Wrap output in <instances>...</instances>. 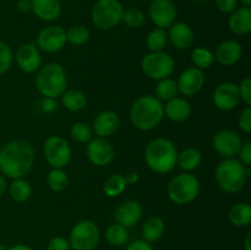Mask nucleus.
Returning a JSON list of instances; mask_svg holds the SVG:
<instances>
[{
	"label": "nucleus",
	"instance_id": "b1692460",
	"mask_svg": "<svg viewBox=\"0 0 251 250\" xmlns=\"http://www.w3.org/2000/svg\"><path fill=\"white\" fill-rule=\"evenodd\" d=\"M32 11L43 21H54L60 16V0H32Z\"/></svg>",
	"mask_w": 251,
	"mask_h": 250
},
{
	"label": "nucleus",
	"instance_id": "2f4dec72",
	"mask_svg": "<svg viewBox=\"0 0 251 250\" xmlns=\"http://www.w3.org/2000/svg\"><path fill=\"white\" fill-rule=\"evenodd\" d=\"M191 61L195 65V68L203 70V69H210L215 61V55L212 51L208 50L207 48L198 47L191 53Z\"/></svg>",
	"mask_w": 251,
	"mask_h": 250
},
{
	"label": "nucleus",
	"instance_id": "c9c22d12",
	"mask_svg": "<svg viewBox=\"0 0 251 250\" xmlns=\"http://www.w3.org/2000/svg\"><path fill=\"white\" fill-rule=\"evenodd\" d=\"M90 39V31L85 26H73L66 31V41L74 46H82Z\"/></svg>",
	"mask_w": 251,
	"mask_h": 250
},
{
	"label": "nucleus",
	"instance_id": "1a4fd4ad",
	"mask_svg": "<svg viewBox=\"0 0 251 250\" xmlns=\"http://www.w3.org/2000/svg\"><path fill=\"white\" fill-rule=\"evenodd\" d=\"M174 60L168 53L151 51L144 58L141 64L142 71L152 80H163L169 77L174 71Z\"/></svg>",
	"mask_w": 251,
	"mask_h": 250
},
{
	"label": "nucleus",
	"instance_id": "7ed1b4c3",
	"mask_svg": "<svg viewBox=\"0 0 251 250\" xmlns=\"http://www.w3.org/2000/svg\"><path fill=\"white\" fill-rule=\"evenodd\" d=\"M178 151L171 140L166 137H157L152 140L145 151V161L156 173H168L173 171L176 164Z\"/></svg>",
	"mask_w": 251,
	"mask_h": 250
},
{
	"label": "nucleus",
	"instance_id": "f3484780",
	"mask_svg": "<svg viewBox=\"0 0 251 250\" xmlns=\"http://www.w3.org/2000/svg\"><path fill=\"white\" fill-rule=\"evenodd\" d=\"M16 63L24 73L33 74L42 66L38 47L34 43H25L16 51Z\"/></svg>",
	"mask_w": 251,
	"mask_h": 250
},
{
	"label": "nucleus",
	"instance_id": "4468645a",
	"mask_svg": "<svg viewBox=\"0 0 251 250\" xmlns=\"http://www.w3.org/2000/svg\"><path fill=\"white\" fill-rule=\"evenodd\" d=\"M66 42V31L60 26L46 27L37 37V46L48 53L61 50L65 47Z\"/></svg>",
	"mask_w": 251,
	"mask_h": 250
},
{
	"label": "nucleus",
	"instance_id": "bb28decb",
	"mask_svg": "<svg viewBox=\"0 0 251 250\" xmlns=\"http://www.w3.org/2000/svg\"><path fill=\"white\" fill-rule=\"evenodd\" d=\"M201 161H202V156H201L200 151L196 149L184 150L176 157V164L185 172L195 171L201 164Z\"/></svg>",
	"mask_w": 251,
	"mask_h": 250
},
{
	"label": "nucleus",
	"instance_id": "423d86ee",
	"mask_svg": "<svg viewBox=\"0 0 251 250\" xmlns=\"http://www.w3.org/2000/svg\"><path fill=\"white\" fill-rule=\"evenodd\" d=\"M200 193V181L189 172L178 174L168 185V196L176 205H186L195 200Z\"/></svg>",
	"mask_w": 251,
	"mask_h": 250
},
{
	"label": "nucleus",
	"instance_id": "49530a36",
	"mask_svg": "<svg viewBox=\"0 0 251 250\" xmlns=\"http://www.w3.org/2000/svg\"><path fill=\"white\" fill-rule=\"evenodd\" d=\"M42 108H43V110H46V112L48 113L53 112L56 108V103L55 100H54V98H46V100L42 102Z\"/></svg>",
	"mask_w": 251,
	"mask_h": 250
},
{
	"label": "nucleus",
	"instance_id": "09e8293b",
	"mask_svg": "<svg viewBox=\"0 0 251 250\" xmlns=\"http://www.w3.org/2000/svg\"><path fill=\"white\" fill-rule=\"evenodd\" d=\"M139 179H140V176L136 172H131V173H129L125 175V180H126L127 184H136L137 181H139Z\"/></svg>",
	"mask_w": 251,
	"mask_h": 250
},
{
	"label": "nucleus",
	"instance_id": "473e14b6",
	"mask_svg": "<svg viewBox=\"0 0 251 250\" xmlns=\"http://www.w3.org/2000/svg\"><path fill=\"white\" fill-rule=\"evenodd\" d=\"M178 95V86L176 81L167 77L163 80H159L156 87V96L159 100H167L168 102L172 98L176 97Z\"/></svg>",
	"mask_w": 251,
	"mask_h": 250
},
{
	"label": "nucleus",
	"instance_id": "c85d7f7f",
	"mask_svg": "<svg viewBox=\"0 0 251 250\" xmlns=\"http://www.w3.org/2000/svg\"><path fill=\"white\" fill-rule=\"evenodd\" d=\"M9 194L15 202H26L32 195V186L25 179H14V181L9 186Z\"/></svg>",
	"mask_w": 251,
	"mask_h": 250
},
{
	"label": "nucleus",
	"instance_id": "3c124183",
	"mask_svg": "<svg viewBox=\"0 0 251 250\" xmlns=\"http://www.w3.org/2000/svg\"><path fill=\"white\" fill-rule=\"evenodd\" d=\"M6 250H32V249L28 247V245H26V244H16V245H14V247L9 248V249H6Z\"/></svg>",
	"mask_w": 251,
	"mask_h": 250
},
{
	"label": "nucleus",
	"instance_id": "ddd939ff",
	"mask_svg": "<svg viewBox=\"0 0 251 250\" xmlns=\"http://www.w3.org/2000/svg\"><path fill=\"white\" fill-rule=\"evenodd\" d=\"M150 17L158 28H167L176 19V7L172 0H153L150 5Z\"/></svg>",
	"mask_w": 251,
	"mask_h": 250
},
{
	"label": "nucleus",
	"instance_id": "5fc2aeb1",
	"mask_svg": "<svg viewBox=\"0 0 251 250\" xmlns=\"http://www.w3.org/2000/svg\"><path fill=\"white\" fill-rule=\"evenodd\" d=\"M195 1H198V2H206V1H208V0H195Z\"/></svg>",
	"mask_w": 251,
	"mask_h": 250
},
{
	"label": "nucleus",
	"instance_id": "603ef678",
	"mask_svg": "<svg viewBox=\"0 0 251 250\" xmlns=\"http://www.w3.org/2000/svg\"><path fill=\"white\" fill-rule=\"evenodd\" d=\"M250 240H251V234L250 233H248V235L245 237V240H244V250H251Z\"/></svg>",
	"mask_w": 251,
	"mask_h": 250
},
{
	"label": "nucleus",
	"instance_id": "a878e982",
	"mask_svg": "<svg viewBox=\"0 0 251 250\" xmlns=\"http://www.w3.org/2000/svg\"><path fill=\"white\" fill-rule=\"evenodd\" d=\"M230 223L235 227H248L251 222V207L249 203H235L228 212Z\"/></svg>",
	"mask_w": 251,
	"mask_h": 250
},
{
	"label": "nucleus",
	"instance_id": "ea45409f",
	"mask_svg": "<svg viewBox=\"0 0 251 250\" xmlns=\"http://www.w3.org/2000/svg\"><path fill=\"white\" fill-rule=\"evenodd\" d=\"M238 88H239L240 98H242L243 102L250 107L251 105V78L245 77L244 80L240 82V85H238Z\"/></svg>",
	"mask_w": 251,
	"mask_h": 250
},
{
	"label": "nucleus",
	"instance_id": "c756f323",
	"mask_svg": "<svg viewBox=\"0 0 251 250\" xmlns=\"http://www.w3.org/2000/svg\"><path fill=\"white\" fill-rule=\"evenodd\" d=\"M105 239L113 247H122L129 239L127 228L123 227L119 223L110 225L105 230Z\"/></svg>",
	"mask_w": 251,
	"mask_h": 250
},
{
	"label": "nucleus",
	"instance_id": "f704fd0d",
	"mask_svg": "<svg viewBox=\"0 0 251 250\" xmlns=\"http://www.w3.org/2000/svg\"><path fill=\"white\" fill-rule=\"evenodd\" d=\"M68 175L61 168H53L47 176V184H48L49 189L56 191V193L63 191L68 186Z\"/></svg>",
	"mask_w": 251,
	"mask_h": 250
},
{
	"label": "nucleus",
	"instance_id": "f8f14e48",
	"mask_svg": "<svg viewBox=\"0 0 251 250\" xmlns=\"http://www.w3.org/2000/svg\"><path fill=\"white\" fill-rule=\"evenodd\" d=\"M212 145L216 151L226 158H234L243 146L239 135L232 130H221L213 136Z\"/></svg>",
	"mask_w": 251,
	"mask_h": 250
},
{
	"label": "nucleus",
	"instance_id": "6e6552de",
	"mask_svg": "<svg viewBox=\"0 0 251 250\" xmlns=\"http://www.w3.org/2000/svg\"><path fill=\"white\" fill-rule=\"evenodd\" d=\"M100 239V228L90 220L75 223L70 232V247L74 250H93Z\"/></svg>",
	"mask_w": 251,
	"mask_h": 250
},
{
	"label": "nucleus",
	"instance_id": "79ce46f5",
	"mask_svg": "<svg viewBox=\"0 0 251 250\" xmlns=\"http://www.w3.org/2000/svg\"><path fill=\"white\" fill-rule=\"evenodd\" d=\"M70 243L63 237H54L49 240L47 250H70Z\"/></svg>",
	"mask_w": 251,
	"mask_h": 250
},
{
	"label": "nucleus",
	"instance_id": "4be33fe9",
	"mask_svg": "<svg viewBox=\"0 0 251 250\" xmlns=\"http://www.w3.org/2000/svg\"><path fill=\"white\" fill-rule=\"evenodd\" d=\"M229 29L235 34L244 36L251 31V9L250 7H237L229 14L228 19Z\"/></svg>",
	"mask_w": 251,
	"mask_h": 250
},
{
	"label": "nucleus",
	"instance_id": "a211bd4d",
	"mask_svg": "<svg viewBox=\"0 0 251 250\" xmlns=\"http://www.w3.org/2000/svg\"><path fill=\"white\" fill-rule=\"evenodd\" d=\"M142 207L137 201L126 200L120 203L114 212V217L117 223L125 228L132 227L137 225L141 220Z\"/></svg>",
	"mask_w": 251,
	"mask_h": 250
},
{
	"label": "nucleus",
	"instance_id": "2eb2a0df",
	"mask_svg": "<svg viewBox=\"0 0 251 250\" xmlns=\"http://www.w3.org/2000/svg\"><path fill=\"white\" fill-rule=\"evenodd\" d=\"M240 100L242 98H240L239 88L234 82L221 83L213 93V103L218 109L223 112L235 109L239 105Z\"/></svg>",
	"mask_w": 251,
	"mask_h": 250
},
{
	"label": "nucleus",
	"instance_id": "dca6fc26",
	"mask_svg": "<svg viewBox=\"0 0 251 250\" xmlns=\"http://www.w3.org/2000/svg\"><path fill=\"white\" fill-rule=\"evenodd\" d=\"M203 85H205V74L195 66L183 71L176 81L178 92L184 96H188V97L198 95L202 90Z\"/></svg>",
	"mask_w": 251,
	"mask_h": 250
},
{
	"label": "nucleus",
	"instance_id": "393cba45",
	"mask_svg": "<svg viewBox=\"0 0 251 250\" xmlns=\"http://www.w3.org/2000/svg\"><path fill=\"white\" fill-rule=\"evenodd\" d=\"M166 225H164L163 220L158 216H151L147 218L142 227V235H144V240L149 243L157 242L161 239L163 235Z\"/></svg>",
	"mask_w": 251,
	"mask_h": 250
},
{
	"label": "nucleus",
	"instance_id": "9d476101",
	"mask_svg": "<svg viewBox=\"0 0 251 250\" xmlns=\"http://www.w3.org/2000/svg\"><path fill=\"white\" fill-rule=\"evenodd\" d=\"M44 158L47 163L53 168L66 167L71 161V149L68 141L61 136H49L43 146Z\"/></svg>",
	"mask_w": 251,
	"mask_h": 250
},
{
	"label": "nucleus",
	"instance_id": "864d4df0",
	"mask_svg": "<svg viewBox=\"0 0 251 250\" xmlns=\"http://www.w3.org/2000/svg\"><path fill=\"white\" fill-rule=\"evenodd\" d=\"M238 2H240V4H242L244 7L251 6V0H238Z\"/></svg>",
	"mask_w": 251,
	"mask_h": 250
},
{
	"label": "nucleus",
	"instance_id": "de8ad7c7",
	"mask_svg": "<svg viewBox=\"0 0 251 250\" xmlns=\"http://www.w3.org/2000/svg\"><path fill=\"white\" fill-rule=\"evenodd\" d=\"M17 9L21 12L32 11V0H19V2H17Z\"/></svg>",
	"mask_w": 251,
	"mask_h": 250
},
{
	"label": "nucleus",
	"instance_id": "8fccbe9b",
	"mask_svg": "<svg viewBox=\"0 0 251 250\" xmlns=\"http://www.w3.org/2000/svg\"><path fill=\"white\" fill-rule=\"evenodd\" d=\"M6 191V181H5L4 176L0 175V198L5 194Z\"/></svg>",
	"mask_w": 251,
	"mask_h": 250
},
{
	"label": "nucleus",
	"instance_id": "412c9836",
	"mask_svg": "<svg viewBox=\"0 0 251 250\" xmlns=\"http://www.w3.org/2000/svg\"><path fill=\"white\" fill-rule=\"evenodd\" d=\"M243 49L239 42L225 41L216 49L215 58L223 66H232L239 61L242 58Z\"/></svg>",
	"mask_w": 251,
	"mask_h": 250
},
{
	"label": "nucleus",
	"instance_id": "37998d69",
	"mask_svg": "<svg viewBox=\"0 0 251 250\" xmlns=\"http://www.w3.org/2000/svg\"><path fill=\"white\" fill-rule=\"evenodd\" d=\"M218 10L225 14H230L238 7V0H215Z\"/></svg>",
	"mask_w": 251,
	"mask_h": 250
},
{
	"label": "nucleus",
	"instance_id": "cd10ccee",
	"mask_svg": "<svg viewBox=\"0 0 251 250\" xmlns=\"http://www.w3.org/2000/svg\"><path fill=\"white\" fill-rule=\"evenodd\" d=\"M64 107L70 112H78L83 109L87 103L85 93L80 90H68L60 96Z\"/></svg>",
	"mask_w": 251,
	"mask_h": 250
},
{
	"label": "nucleus",
	"instance_id": "aec40b11",
	"mask_svg": "<svg viewBox=\"0 0 251 250\" xmlns=\"http://www.w3.org/2000/svg\"><path fill=\"white\" fill-rule=\"evenodd\" d=\"M168 38L176 48L188 49L194 43V32L185 22H176L169 27Z\"/></svg>",
	"mask_w": 251,
	"mask_h": 250
},
{
	"label": "nucleus",
	"instance_id": "a19ab883",
	"mask_svg": "<svg viewBox=\"0 0 251 250\" xmlns=\"http://www.w3.org/2000/svg\"><path fill=\"white\" fill-rule=\"evenodd\" d=\"M238 125L244 132L249 134L251 131V108L247 107L238 118Z\"/></svg>",
	"mask_w": 251,
	"mask_h": 250
},
{
	"label": "nucleus",
	"instance_id": "0eeeda50",
	"mask_svg": "<svg viewBox=\"0 0 251 250\" xmlns=\"http://www.w3.org/2000/svg\"><path fill=\"white\" fill-rule=\"evenodd\" d=\"M124 6L119 0H98L92 9V22L100 29H110L122 22Z\"/></svg>",
	"mask_w": 251,
	"mask_h": 250
},
{
	"label": "nucleus",
	"instance_id": "39448f33",
	"mask_svg": "<svg viewBox=\"0 0 251 250\" xmlns=\"http://www.w3.org/2000/svg\"><path fill=\"white\" fill-rule=\"evenodd\" d=\"M65 70L59 63H48L41 66L36 76V87L46 98H58L66 91Z\"/></svg>",
	"mask_w": 251,
	"mask_h": 250
},
{
	"label": "nucleus",
	"instance_id": "c03bdc74",
	"mask_svg": "<svg viewBox=\"0 0 251 250\" xmlns=\"http://www.w3.org/2000/svg\"><path fill=\"white\" fill-rule=\"evenodd\" d=\"M239 157H240V162H242L245 167L251 166V142L250 141L245 142V144L243 145L242 149H240L239 151Z\"/></svg>",
	"mask_w": 251,
	"mask_h": 250
},
{
	"label": "nucleus",
	"instance_id": "e433bc0d",
	"mask_svg": "<svg viewBox=\"0 0 251 250\" xmlns=\"http://www.w3.org/2000/svg\"><path fill=\"white\" fill-rule=\"evenodd\" d=\"M71 137L80 144H88L92 140V129L86 123H75L71 126Z\"/></svg>",
	"mask_w": 251,
	"mask_h": 250
},
{
	"label": "nucleus",
	"instance_id": "6ab92c4d",
	"mask_svg": "<svg viewBox=\"0 0 251 250\" xmlns=\"http://www.w3.org/2000/svg\"><path fill=\"white\" fill-rule=\"evenodd\" d=\"M120 126V118L119 115L112 110H104L100 113L93 120L92 130L97 137H107L112 136L118 131Z\"/></svg>",
	"mask_w": 251,
	"mask_h": 250
},
{
	"label": "nucleus",
	"instance_id": "f257e3e1",
	"mask_svg": "<svg viewBox=\"0 0 251 250\" xmlns=\"http://www.w3.org/2000/svg\"><path fill=\"white\" fill-rule=\"evenodd\" d=\"M33 164L34 151L28 142L15 140L0 150V172L9 178H24Z\"/></svg>",
	"mask_w": 251,
	"mask_h": 250
},
{
	"label": "nucleus",
	"instance_id": "7c9ffc66",
	"mask_svg": "<svg viewBox=\"0 0 251 250\" xmlns=\"http://www.w3.org/2000/svg\"><path fill=\"white\" fill-rule=\"evenodd\" d=\"M126 185L127 183L125 180L124 175H122V174H113L104 183L103 190H104V194L107 196L115 198V196H119L126 189Z\"/></svg>",
	"mask_w": 251,
	"mask_h": 250
},
{
	"label": "nucleus",
	"instance_id": "20e7f679",
	"mask_svg": "<svg viewBox=\"0 0 251 250\" xmlns=\"http://www.w3.org/2000/svg\"><path fill=\"white\" fill-rule=\"evenodd\" d=\"M250 175V167H245L235 158H226L216 168V181L227 194H237L244 188Z\"/></svg>",
	"mask_w": 251,
	"mask_h": 250
},
{
	"label": "nucleus",
	"instance_id": "58836bf2",
	"mask_svg": "<svg viewBox=\"0 0 251 250\" xmlns=\"http://www.w3.org/2000/svg\"><path fill=\"white\" fill-rule=\"evenodd\" d=\"M12 64V50L5 42L0 41V75L6 73Z\"/></svg>",
	"mask_w": 251,
	"mask_h": 250
},
{
	"label": "nucleus",
	"instance_id": "4c0bfd02",
	"mask_svg": "<svg viewBox=\"0 0 251 250\" xmlns=\"http://www.w3.org/2000/svg\"><path fill=\"white\" fill-rule=\"evenodd\" d=\"M122 21H124V24L130 28H139L144 25L145 15L141 10L131 7V9L124 10Z\"/></svg>",
	"mask_w": 251,
	"mask_h": 250
},
{
	"label": "nucleus",
	"instance_id": "5701e85b",
	"mask_svg": "<svg viewBox=\"0 0 251 250\" xmlns=\"http://www.w3.org/2000/svg\"><path fill=\"white\" fill-rule=\"evenodd\" d=\"M191 114V105L184 98L174 97L167 102L164 105V115H167L168 119L172 122L181 123L185 122Z\"/></svg>",
	"mask_w": 251,
	"mask_h": 250
},
{
	"label": "nucleus",
	"instance_id": "9b49d317",
	"mask_svg": "<svg viewBox=\"0 0 251 250\" xmlns=\"http://www.w3.org/2000/svg\"><path fill=\"white\" fill-rule=\"evenodd\" d=\"M88 159L97 167H105L114 159L115 151L113 145L104 137H95L91 140L86 149Z\"/></svg>",
	"mask_w": 251,
	"mask_h": 250
},
{
	"label": "nucleus",
	"instance_id": "f03ea898",
	"mask_svg": "<svg viewBox=\"0 0 251 250\" xmlns=\"http://www.w3.org/2000/svg\"><path fill=\"white\" fill-rule=\"evenodd\" d=\"M164 117V105L153 96L137 98L130 109V120L136 129L149 131L156 127Z\"/></svg>",
	"mask_w": 251,
	"mask_h": 250
},
{
	"label": "nucleus",
	"instance_id": "72a5a7b5",
	"mask_svg": "<svg viewBox=\"0 0 251 250\" xmlns=\"http://www.w3.org/2000/svg\"><path fill=\"white\" fill-rule=\"evenodd\" d=\"M168 42V36L163 28H154L149 33L146 39L147 48L151 51H162Z\"/></svg>",
	"mask_w": 251,
	"mask_h": 250
},
{
	"label": "nucleus",
	"instance_id": "a18cd8bd",
	"mask_svg": "<svg viewBox=\"0 0 251 250\" xmlns=\"http://www.w3.org/2000/svg\"><path fill=\"white\" fill-rule=\"evenodd\" d=\"M126 250H153L151 247V243L146 242V240H136V242L131 243Z\"/></svg>",
	"mask_w": 251,
	"mask_h": 250
}]
</instances>
